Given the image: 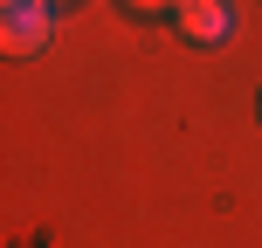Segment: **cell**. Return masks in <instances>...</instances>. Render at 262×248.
<instances>
[{
    "instance_id": "cell-4",
    "label": "cell",
    "mask_w": 262,
    "mask_h": 248,
    "mask_svg": "<svg viewBox=\"0 0 262 248\" xmlns=\"http://www.w3.org/2000/svg\"><path fill=\"white\" fill-rule=\"evenodd\" d=\"M55 7H62V0H55Z\"/></svg>"
},
{
    "instance_id": "cell-2",
    "label": "cell",
    "mask_w": 262,
    "mask_h": 248,
    "mask_svg": "<svg viewBox=\"0 0 262 248\" xmlns=\"http://www.w3.org/2000/svg\"><path fill=\"white\" fill-rule=\"evenodd\" d=\"M172 28H180L186 41H228V28H235V14H228V0H180L172 7Z\"/></svg>"
},
{
    "instance_id": "cell-3",
    "label": "cell",
    "mask_w": 262,
    "mask_h": 248,
    "mask_svg": "<svg viewBox=\"0 0 262 248\" xmlns=\"http://www.w3.org/2000/svg\"><path fill=\"white\" fill-rule=\"evenodd\" d=\"M124 7H131V14H172L180 0H124Z\"/></svg>"
},
{
    "instance_id": "cell-1",
    "label": "cell",
    "mask_w": 262,
    "mask_h": 248,
    "mask_svg": "<svg viewBox=\"0 0 262 248\" xmlns=\"http://www.w3.org/2000/svg\"><path fill=\"white\" fill-rule=\"evenodd\" d=\"M55 41V0H0V49L41 55Z\"/></svg>"
}]
</instances>
